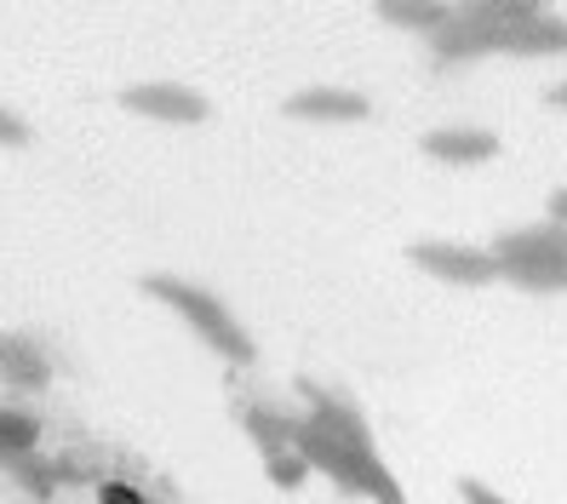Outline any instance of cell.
Returning <instances> with one entry per match:
<instances>
[{"instance_id":"1","label":"cell","mask_w":567,"mask_h":504,"mask_svg":"<svg viewBox=\"0 0 567 504\" xmlns=\"http://www.w3.org/2000/svg\"><path fill=\"white\" fill-rule=\"evenodd\" d=\"M150 298H161L166 310H178L195 332H202V344H213L224 361H236V367H247L258 350H252V339H247V327L224 310V298H213L207 287H195V281H184V276H144L138 281Z\"/></svg>"},{"instance_id":"2","label":"cell","mask_w":567,"mask_h":504,"mask_svg":"<svg viewBox=\"0 0 567 504\" xmlns=\"http://www.w3.org/2000/svg\"><path fill=\"white\" fill-rule=\"evenodd\" d=\"M292 448L310 459V470H321V476H332V482L350 487V493H367L373 504H408L402 482H395L390 470L373 459V448H339V442H332V435H321L310 419H298Z\"/></svg>"},{"instance_id":"3","label":"cell","mask_w":567,"mask_h":504,"mask_svg":"<svg viewBox=\"0 0 567 504\" xmlns=\"http://www.w3.org/2000/svg\"><path fill=\"white\" fill-rule=\"evenodd\" d=\"M498 276H511L527 292H561L567 287V229L561 224H533L511 229L493 241Z\"/></svg>"},{"instance_id":"4","label":"cell","mask_w":567,"mask_h":504,"mask_svg":"<svg viewBox=\"0 0 567 504\" xmlns=\"http://www.w3.org/2000/svg\"><path fill=\"white\" fill-rule=\"evenodd\" d=\"M121 110H126V115H144V121H166V126H195V121L213 115V104H207L202 92L173 86V81L126 86V92H121Z\"/></svg>"},{"instance_id":"5","label":"cell","mask_w":567,"mask_h":504,"mask_svg":"<svg viewBox=\"0 0 567 504\" xmlns=\"http://www.w3.org/2000/svg\"><path fill=\"white\" fill-rule=\"evenodd\" d=\"M408 258L419 264V270H430V276L453 281V287H482V281H493V276H498V258H493V247L419 241V247H408Z\"/></svg>"},{"instance_id":"6","label":"cell","mask_w":567,"mask_h":504,"mask_svg":"<svg viewBox=\"0 0 567 504\" xmlns=\"http://www.w3.org/2000/svg\"><path fill=\"white\" fill-rule=\"evenodd\" d=\"M298 390H305V401H310V424H316L321 435H332L339 448H373V435H367V419L350 408L344 395L321 390L316 379H298Z\"/></svg>"},{"instance_id":"7","label":"cell","mask_w":567,"mask_h":504,"mask_svg":"<svg viewBox=\"0 0 567 504\" xmlns=\"http://www.w3.org/2000/svg\"><path fill=\"white\" fill-rule=\"evenodd\" d=\"M419 150L430 161H442V166H482V161L498 155V138L482 132V126H442V132H424Z\"/></svg>"},{"instance_id":"8","label":"cell","mask_w":567,"mask_h":504,"mask_svg":"<svg viewBox=\"0 0 567 504\" xmlns=\"http://www.w3.org/2000/svg\"><path fill=\"white\" fill-rule=\"evenodd\" d=\"M0 384L7 390H47L52 384V361L35 339L23 332H0Z\"/></svg>"},{"instance_id":"9","label":"cell","mask_w":567,"mask_h":504,"mask_svg":"<svg viewBox=\"0 0 567 504\" xmlns=\"http://www.w3.org/2000/svg\"><path fill=\"white\" fill-rule=\"evenodd\" d=\"M287 115H298V121H367L373 104L350 86H310V92L287 97Z\"/></svg>"},{"instance_id":"10","label":"cell","mask_w":567,"mask_h":504,"mask_svg":"<svg viewBox=\"0 0 567 504\" xmlns=\"http://www.w3.org/2000/svg\"><path fill=\"white\" fill-rule=\"evenodd\" d=\"M52 464H58V482H63V487H75V482L104 487V482H110V459H104V448H92V442H81V448H63Z\"/></svg>"},{"instance_id":"11","label":"cell","mask_w":567,"mask_h":504,"mask_svg":"<svg viewBox=\"0 0 567 504\" xmlns=\"http://www.w3.org/2000/svg\"><path fill=\"white\" fill-rule=\"evenodd\" d=\"M35 448H41V419L18 413V408H0V464L35 453Z\"/></svg>"},{"instance_id":"12","label":"cell","mask_w":567,"mask_h":504,"mask_svg":"<svg viewBox=\"0 0 567 504\" xmlns=\"http://www.w3.org/2000/svg\"><path fill=\"white\" fill-rule=\"evenodd\" d=\"M7 470L18 476V487L29 493V504H47L63 482H58V464L52 459H41V453H23V459H7Z\"/></svg>"},{"instance_id":"13","label":"cell","mask_w":567,"mask_h":504,"mask_svg":"<svg viewBox=\"0 0 567 504\" xmlns=\"http://www.w3.org/2000/svg\"><path fill=\"white\" fill-rule=\"evenodd\" d=\"M379 18L384 23H402V29H436L447 23V7H430V0H379Z\"/></svg>"},{"instance_id":"14","label":"cell","mask_w":567,"mask_h":504,"mask_svg":"<svg viewBox=\"0 0 567 504\" xmlns=\"http://www.w3.org/2000/svg\"><path fill=\"white\" fill-rule=\"evenodd\" d=\"M264 470H270L276 487H305L310 482V459L298 448H270V453H264Z\"/></svg>"},{"instance_id":"15","label":"cell","mask_w":567,"mask_h":504,"mask_svg":"<svg viewBox=\"0 0 567 504\" xmlns=\"http://www.w3.org/2000/svg\"><path fill=\"white\" fill-rule=\"evenodd\" d=\"M35 132H29V121L23 115H12V110H0V150H23Z\"/></svg>"},{"instance_id":"16","label":"cell","mask_w":567,"mask_h":504,"mask_svg":"<svg viewBox=\"0 0 567 504\" xmlns=\"http://www.w3.org/2000/svg\"><path fill=\"white\" fill-rule=\"evenodd\" d=\"M97 504H150V498L132 482H104V487H97Z\"/></svg>"},{"instance_id":"17","label":"cell","mask_w":567,"mask_h":504,"mask_svg":"<svg viewBox=\"0 0 567 504\" xmlns=\"http://www.w3.org/2000/svg\"><path fill=\"white\" fill-rule=\"evenodd\" d=\"M458 498H464V504H505L487 482H458Z\"/></svg>"},{"instance_id":"18","label":"cell","mask_w":567,"mask_h":504,"mask_svg":"<svg viewBox=\"0 0 567 504\" xmlns=\"http://www.w3.org/2000/svg\"><path fill=\"white\" fill-rule=\"evenodd\" d=\"M545 207H550V224H561V229H567V189H550Z\"/></svg>"},{"instance_id":"19","label":"cell","mask_w":567,"mask_h":504,"mask_svg":"<svg viewBox=\"0 0 567 504\" xmlns=\"http://www.w3.org/2000/svg\"><path fill=\"white\" fill-rule=\"evenodd\" d=\"M550 104H567V81H561V86H550Z\"/></svg>"}]
</instances>
